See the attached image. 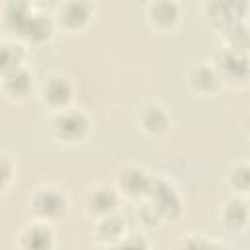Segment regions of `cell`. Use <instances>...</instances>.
<instances>
[{"mask_svg": "<svg viewBox=\"0 0 250 250\" xmlns=\"http://www.w3.org/2000/svg\"><path fill=\"white\" fill-rule=\"evenodd\" d=\"M57 127H59V133L61 135H64V137H76V135H80L86 129V119L80 113L70 111V113H64L62 117H59Z\"/></svg>", "mask_w": 250, "mask_h": 250, "instance_id": "obj_1", "label": "cell"}, {"mask_svg": "<svg viewBox=\"0 0 250 250\" xmlns=\"http://www.w3.org/2000/svg\"><path fill=\"white\" fill-rule=\"evenodd\" d=\"M23 244H25L27 250H49V246H51V234H49V230H45L41 227H35V229H31V230L25 232Z\"/></svg>", "mask_w": 250, "mask_h": 250, "instance_id": "obj_2", "label": "cell"}, {"mask_svg": "<svg viewBox=\"0 0 250 250\" xmlns=\"http://www.w3.org/2000/svg\"><path fill=\"white\" fill-rule=\"evenodd\" d=\"M62 205H64V201H62L57 193H53V191H43V193L35 199V207H37L41 213H45V215H55V213H59V211L62 209Z\"/></svg>", "mask_w": 250, "mask_h": 250, "instance_id": "obj_3", "label": "cell"}, {"mask_svg": "<svg viewBox=\"0 0 250 250\" xmlns=\"http://www.w3.org/2000/svg\"><path fill=\"white\" fill-rule=\"evenodd\" d=\"M123 184H125V188L131 189V191H143V189H146V188L150 186L148 180L145 178V174L139 172V170H127V172L123 174Z\"/></svg>", "mask_w": 250, "mask_h": 250, "instance_id": "obj_4", "label": "cell"}, {"mask_svg": "<svg viewBox=\"0 0 250 250\" xmlns=\"http://www.w3.org/2000/svg\"><path fill=\"white\" fill-rule=\"evenodd\" d=\"M68 94H70V90H68V84H66L64 80H53V82L49 84L47 96H49L51 102L61 104V102H64V100L68 98Z\"/></svg>", "mask_w": 250, "mask_h": 250, "instance_id": "obj_5", "label": "cell"}, {"mask_svg": "<svg viewBox=\"0 0 250 250\" xmlns=\"http://www.w3.org/2000/svg\"><path fill=\"white\" fill-rule=\"evenodd\" d=\"M145 125L152 131H160L164 125H166V115L158 109V107H150L146 113H145Z\"/></svg>", "mask_w": 250, "mask_h": 250, "instance_id": "obj_6", "label": "cell"}, {"mask_svg": "<svg viewBox=\"0 0 250 250\" xmlns=\"http://www.w3.org/2000/svg\"><path fill=\"white\" fill-rule=\"evenodd\" d=\"M6 84H8V88H10L12 92H25V88H27V84H29V78H27L25 72L12 70V72L8 74Z\"/></svg>", "mask_w": 250, "mask_h": 250, "instance_id": "obj_7", "label": "cell"}, {"mask_svg": "<svg viewBox=\"0 0 250 250\" xmlns=\"http://www.w3.org/2000/svg\"><path fill=\"white\" fill-rule=\"evenodd\" d=\"M88 16V6L84 4H68L64 10V20L70 23H78Z\"/></svg>", "mask_w": 250, "mask_h": 250, "instance_id": "obj_8", "label": "cell"}, {"mask_svg": "<svg viewBox=\"0 0 250 250\" xmlns=\"http://www.w3.org/2000/svg\"><path fill=\"white\" fill-rule=\"evenodd\" d=\"M92 203H94L96 209L105 211V209L113 207V203H115V195H113L111 191H98V193L92 197Z\"/></svg>", "mask_w": 250, "mask_h": 250, "instance_id": "obj_9", "label": "cell"}, {"mask_svg": "<svg viewBox=\"0 0 250 250\" xmlns=\"http://www.w3.org/2000/svg\"><path fill=\"white\" fill-rule=\"evenodd\" d=\"M176 16V8L172 4H158L154 6V18L162 21H172Z\"/></svg>", "mask_w": 250, "mask_h": 250, "instance_id": "obj_10", "label": "cell"}, {"mask_svg": "<svg viewBox=\"0 0 250 250\" xmlns=\"http://www.w3.org/2000/svg\"><path fill=\"white\" fill-rule=\"evenodd\" d=\"M18 61V55L12 47H0V68L12 66Z\"/></svg>", "mask_w": 250, "mask_h": 250, "instance_id": "obj_11", "label": "cell"}, {"mask_svg": "<svg viewBox=\"0 0 250 250\" xmlns=\"http://www.w3.org/2000/svg\"><path fill=\"white\" fill-rule=\"evenodd\" d=\"M213 78H215V76H213L207 68H199V70L193 74V80H195L197 84H203V88H205V82H211V84H213V82H215Z\"/></svg>", "mask_w": 250, "mask_h": 250, "instance_id": "obj_12", "label": "cell"}, {"mask_svg": "<svg viewBox=\"0 0 250 250\" xmlns=\"http://www.w3.org/2000/svg\"><path fill=\"white\" fill-rule=\"evenodd\" d=\"M102 230H104V232H119V230H121V223H119V219H117V217L107 219V221L104 223Z\"/></svg>", "mask_w": 250, "mask_h": 250, "instance_id": "obj_13", "label": "cell"}, {"mask_svg": "<svg viewBox=\"0 0 250 250\" xmlns=\"http://www.w3.org/2000/svg\"><path fill=\"white\" fill-rule=\"evenodd\" d=\"M121 250H146V246H145V242H141V240H127V242L121 246Z\"/></svg>", "mask_w": 250, "mask_h": 250, "instance_id": "obj_14", "label": "cell"}, {"mask_svg": "<svg viewBox=\"0 0 250 250\" xmlns=\"http://www.w3.org/2000/svg\"><path fill=\"white\" fill-rule=\"evenodd\" d=\"M8 176H10V166H8V162H6V160H2V158H0V186L8 180Z\"/></svg>", "mask_w": 250, "mask_h": 250, "instance_id": "obj_15", "label": "cell"}]
</instances>
